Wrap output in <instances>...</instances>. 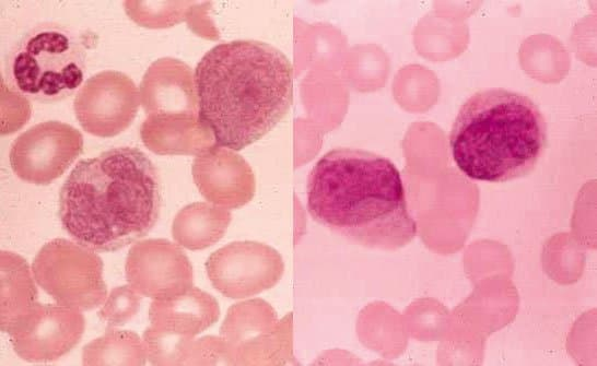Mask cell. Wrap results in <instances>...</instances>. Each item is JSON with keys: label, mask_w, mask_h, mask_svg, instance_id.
I'll use <instances>...</instances> for the list:
<instances>
[{"label": "cell", "mask_w": 597, "mask_h": 366, "mask_svg": "<svg viewBox=\"0 0 597 366\" xmlns=\"http://www.w3.org/2000/svg\"><path fill=\"white\" fill-rule=\"evenodd\" d=\"M194 72L200 120L215 144L233 151L260 140L293 103L291 61L265 42H222L201 57Z\"/></svg>", "instance_id": "6da1fadb"}, {"label": "cell", "mask_w": 597, "mask_h": 366, "mask_svg": "<svg viewBox=\"0 0 597 366\" xmlns=\"http://www.w3.org/2000/svg\"><path fill=\"white\" fill-rule=\"evenodd\" d=\"M162 189L156 166L132 146L112 147L79 161L59 192L63 229L93 251H116L156 224Z\"/></svg>", "instance_id": "7a4b0ae2"}, {"label": "cell", "mask_w": 597, "mask_h": 366, "mask_svg": "<svg viewBox=\"0 0 597 366\" xmlns=\"http://www.w3.org/2000/svg\"><path fill=\"white\" fill-rule=\"evenodd\" d=\"M312 217L356 245L397 250L418 231L396 165L379 154L336 147L313 166L306 185Z\"/></svg>", "instance_id": "3957f363"}, {"label": "cell", "mask_w": 597, "mask_h": 366, "mask_svg": "<svg viewBox=\"0 0 597 366\" xmlns=\"http://www.w3.org/2000/svg\"><path fill=\"white\" fill-rule=\"evenodd\" d=\"M547 146V122L527 95L480 90L460 106L449 133L456 166L469 178L503 182L528 175Z\"/></svg>", "instance_id": "277c9868"}, {"label": "cell", "mask_w": 597, "mask_h": 366, "mask_svg": "<svg viewBox=\"0 0 597 366\" xmlns=\"http://www.w3.org/2000/svg\"><path fill=\"white\" fill-rule=\"evenodd\" d=\"M86 50L70 27L43 22L32 26L11 47L5 80L24 97L52 103L72 95L84 79Z\"/></svg>", "instance_id": "5b68a950"}, {"label": "cell", "mask_w": 597, "mask_h": 366, "mask_svg": "<svg viewBox=\"0 0 597 366\" xmlns=\"http://www.w3.org/2000/svg\"><path fill=\"white\" fill-rule=\"evenodd\" d=\"M32 272L37 284L58 305L91 310L106 298L103 261L93 250L65 238L45 244Z\"/></svg>", "instance_id": "8992f818"}, {"label": "cell", "mask_w": 597, "mask_h": 366, "mask_svg": "<svg viewBox=\"0 0 597 366\" xmlns=\"http://www.w3.org/2000/svg\"><path fill=\"white\" fill-rule=\"evenodd\" d=\"M219 317L215 298L194 286L171 299H154L149 309L150 326L143 333L150 363L183 365L192 338Z\"/></svg>", "instance_id": "52a82bcc"}, {"label": "cell", "mask_w": 597, "mask_h": 366, "mask_svg": "<svg viewBox=\"0 0 597 366\" xmlns=\"http://www.w3.org/2000/svg\"><path fill=\"white\" fill-rule=\"evenodd\" d=\"M83 135L71 125L47 120L13 141L9 161L15 175L34 185H49L82 153Z\"/></svg>", "instance_id": "ba28073f"}, {"label": "cell", "mask_w": 597, "mask_h": 366, "mask_svg": "<svg viewBox=\"0 0 597 366\" xmlns=\"http://www.w3.org/2000/svg\"><path fill=\"white\" fill-rule=\"evenodd\" d=\"M212 286L222 295L236 299L250 297L274 286L284 263L272 247L251 240L230 243L206 261Z\"/></svg>", "instance_id": "9c48e42d"}, {"label": "cell", "mask_w": 597, "mask_h": 366, "mask_svg": "<svg viewBox=\"0 0 597 366\" xmlns=\"http://www.w3.org/2000/svg\"><path fill=\"white\" fill-rule=\"evenodd\" d=\"M140 93L133 80L117 70H103L90 76L77 92L73 109L89 133L107 138L125 131L134 120Z\"/></svg>", "instance_id": "30bf717a"}, {"label": "cell", "mask_w": 597, "mask_h": 366, "mask_svg": "<svg viewBox=\"0 0 597 366\" xmlns=\"http://www.w3.org/2000/svg\"><path fill=\"white\" fill-rule=\"evenodd\" d=\"M126 279L138 293L171 299L192 287V265L176 244L164 238L137 241L128 251Z\"/></svg>", "instance_id": "8fae6325"}, {"label": "cell", "mask_w": 597, "mask_h": 366, "mask_svg": "<svg viewBox=\"0 0 597 366\" xmlns=\"http://www.w3.org/2000/svg\"><path fill=\"white\" fill-rule=\"evenodd\" d=\"M85 320L79 309L36 303L8 333L14 352L28 362H49L80 341Z\"/></svg>", "instance_id": "7c38bea8"}, {"label": "cell", "mask_w": 597, "mask_h": 366, "mask_svg": "<svg viewBox=\"0 0 597 366\" xmlns=\"http://www.w3.org/2000/svg\"><path fill=\"white\" fill-rule=\"evenodd\" d=\"M192 178L200 193L219 206L239 208L255 193V176L235 151L213 144L197 155Z\"/></svg>", "instance_id": "4fadbf2b"}, {"label": "cell", "mask_w": 597, "mask_h": 366, "mask_svg": "<svg viewBox=\"0 0 597 366\" xmlns=\"http://www.w3.org/2000/svg\"><path fill=\"white\" fill-rule=\"evenodd\" d=\"M140 102L147 116H199L195 72L180 59H156L141 79Z\"/></svg>", "instance_id": "5bb4252c"}, {"label": "cell", "mask_w": 597, "mask_h": 366, "mask_svg": "<svg viewBox=\"0 0 597 366\" xmlns=\"http://www.w3.org/2000/svg\"><path fill=\"white\" fill-rule=\"evenodd\" d=\"M140 135L144 145L160 155H198L214 140L199 116H147Z\"/></svg>", "instance_id": "9a60e30c"}, {"label": "cell", "mask_w": 597, "mask_h": 366, "mask_svg": "<svg viewBox=\"0 0 597 366\" xmlns=\"http://www.w3.org/2000/svg\"><path fill=\"white\" fill-rule=\"evenodd\" d=\"M37 303V288L27 262L1 251V330L9 332Z\"/></svg>", "instance_id": "2e32d148"}, {"label": "cell", "mask_w": 597, "mask_h": 366, "mask_svg": "<svg viewBox=\"0 0 597 366\" xmlns=\"http://www.w3.org/2000/svg\"><path fill=\"white\" fill-rule=\"evenodd\" d=\"M229 210L207 202L183 208L172 224L173 238L189 250L204 249L224 235L230 222Z\"/></svg>", "instance_id": "e0dca14e"}, {"label": "cell", "mask_w": 597, "mask_h": 366, "mask_svg": "<svg viewBox=\"0 0 597 366\" xmlns=\"http://www.w3.org/2000/svg\"><path fill=\"white\" fill-rule=\"evenodd\" d=\"M148 352L144 341L133 331H107L87 343L82 351L84 365H144Z\"/></svg>", "instance_id": "ac0fdd59"}, {"label": "cell", "mask_w": 597, "mask_h": 366, "mask_svg": "<svg viewBox=\"0 0 597 366\" xmlns=\"http://www.w3.org/2000/svg\"><path fill=\"white\" fill-rule=\"evenodd\" d=\"M128 16L141 26L168 27L185 19L189 2L175 1H125Z\"/></svg>", "instance_id": "d6986e66"}, {"label": "cell", "mask_w": 597, "mask_h": 366, "mask_svg": "<svg viewBox=\"0 0 597 366\" xmlns=\"http://www.w3.org/2000/svg\"><path fill=\"white\" fill-rule=\"evenodd\" d=\"M140 295L131 285L113 288L97 314L99 319L109 327L124 326L137 315Z\"/></svg>", "instance_id": "ffe728a7"}]
</instances>
